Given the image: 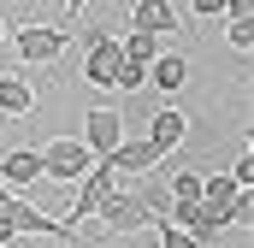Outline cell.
<instances>
[{"mask_svg": "<svg viewBox=\"0 0 254 248\" xmlns=\"http://www.w3.org/2000/svg\"><path fill=\"white\" fill-rule=\"evenodd\" d=\"M77 42H83V83L89 89H113L119 83V65H125L119 36L101 30V24H89V30H77Z\"/></svg>", "mask_w": 254, "mask_h": 248, "instance_id": "cell-1", "label": "cell"}, {"mask_svg": "<svg viewBox=\"0 0 254 248\" xmlns=\"http://www.w3.org/2000/svg\"><path fill=\"white\" fill-rule=\"evenodd\" d=\"M65 42H71L65 24H24V30H12V54L24 65H54L65 54Z\"/></svg>", "mask_w": 254, "mask_h": 248, "instance_id": "cell-2", "label": "cell"}, {"mask_svg": "<svg viewBox=\"0 0 254 248\" xmlns=\"http://www.w3.org/2000/svg\"><path fill=\"white\" fill-rule=\"evenodd\" d=\"M0 213L12 219V231H18V237H30V231H36V237H60V243H77V237H83V231H77L71 219H54V213H42V207H30L24 195H12V201H6Z\"/></svg>", "mask_w": 254, "mask_h": 248, "instance_id": "cell-3", "label": "cell"}, {"mask_svg": "<svg viewBox=\"0 0 254 248\" xmlns=\"http://www.w3.org/2000/svg\"><path fill=\"white\" fill-rule=\"evenodd\" d=\"M89 166H95V154H89L77 136H54V142L42 148V178H54V184H77Z\"/></svg>", "mask_w": 254, "mask_h": 248, "instance_id": "cell-4", "label": "cell"}, {"mask_svg": "<svg viewBox=\"0 0 254 248\" xmlns=\"http://www.w3.org/2000/svg\"><path fill=\"white\" fill-rule=\"evenodd\" d=\"M101 166H107V172H113L119 184H130L136 172H154V166H166V154H160V148H154L148 136H125V142H119V148H113V154H107Z\"/></svg>", "mask_w": 254, "mask_h": 248, "instance_id": "cell-5", "label": "cell"}, {"mask_svg": "<svg viewBox=\"0 0 254 248\" xmlns=\"http://www.w3.org/2000/svg\"><path fill=\"white\" fill-rule=\"evenodd\" d=\"M95 160H107L119 142H125V113H113V107H89L83 113V136H77Z\"/></svg>", "mask_w": 254, "mask_h": 248, "instance_id": "cell-6", "label": "cell"}, {"mask_svg": "<svg viewBox=\"0 0 254 248\" xmlns=\"http://www.w3.org/2000/svg\"><path fill=\"white\" fill-rule=\"evenodd\" d=\"M113 189H119V178H113V172H107V166L95 160V166H89V172L77 178V201H71V213H65V219H95V207H101V201H107Z\"/></svg>", "mask_w": 254, "mask_h": 248, "instance_id": "cell-7", "label": "cell"}, {"mask_svg": "<svg viewBox=\"0 0 254 248\" xmlns=\"http://www.w3.org/2000/svg\"><path fill=\"white\" fill-rule=\"evenodd\" d=\"M125 189L136 195V201H142L148 225H160V219H166V207H172V189H166V166H154V172H136Z\"/></svg>", "mask_w": 254, "mask_h": 248, "instance_id": "cell-8", "label": "cell"}, {"mask_svg": "<svg viewBox=\"0 0 254 248\" xmlns=\"http://www.w3.org/2000/svg\"><path fill=\"white\" fill-rule=\"evenodd\" d=\"M95 219H101L107 231H136V225H148V213H142V201H136V195H130L125 184H119L113 195H107V201H101V207H95Z\"/></svg>", "mask_w": 254, "mask_h": 248, "instance_id": "cell-9", "label": "cell"}, {"mask_svg": "<svg viewBox=\"0 0 254 248\" xmlns=\"http://www.w3.org/2000/svg\"><path fill=\"white\" fill-rule=\"evenodd\" d=\"M36 178H42V148H12V154H0V184L12 189V195L30 189Z\"/></svg>", "mask_w": 254, "mask_h": 248, "instance_id": "cell-10", "label": "cell"}, {"mask_svg": "<svg viewBox=\"0 0 254 248\" xmlns=\"http://www.w3.org/2000/svg\"><path fill=\"white\" fill-rule=\"evenodd\" d=\"M130 30L166 36V30H178V6H172V0H136V6H130Z\"/></svg>", "mask_w": 254, "mask_h": 248, "instance_id": "cell-11", "label": "cell"}, {"mask_svg": "<svg viewBox=\"0 0 254 248\" xmlns=\"http://www.w3.org/2000/svg\"><path fill=\"white\" fill-rule=\"evenodd\" d=\"M184 136H190V119H184L178 107H160V113L148 119V142H154L160 154H172V148H178Z\"/></svg>", "mask_w": 254, "mask_h": 248, "instance_id": "cell-12", "label": "cell"}, {"mask_svg": "<svg viewBox=\"0 0 254 248\" xmlns=\"http://www.w3.org/2000/svg\"><path fill=\"white\" fill-rule=\"evenodd\" d=\"M148 83H154L160 95H178V89L190 83V60H184V54H160V60H148Z\"/></svg>", "mask_w": 254, "mask_h": 248, "instance_id": "cell-13", "label": "cell"}, {"mask_svg": "<svg viewBox=\"0 0 254 248\" xmlns=\"http://www.w3.org/2000/svg\"><path fill=\"white\" fill-rule=\"evenodd\" d=\"M36 107V89H30V77H18V71H0V113L6 119H24Z\"/></svg>", "mask_w": 254, "mask_h": 248, "instance_id": "cell-14", "label": "cell"}, {"mask_svg": "<svg viewBox=\"0 0 254 248\" xmlns=\"http://www.w3.org/2000/svg\"><path fill=\"white\" fill-rule=\"evenodd\" d=\"M243 195V184L231 178V172H201V201H213V207H225L231 213V201Z\"/></svg>", "mask_w": 254, "mask_h": 248, "instance_id": "cell-15", "label": "cell"}, {"mask_svg": "<svg viewBox=\"0 0 254 248\" xmlns=\"http://www.w3.org/2000/svg\"><path fill=\"white\" fill-rule=\"evenodd\" d=\"M119 54H125L130 65H148V60H160V36H148V30H125Z\"/></svg>", "mask_w": 254, "mask_h": 248, "instance_id": "cell-16", "label": "cell"}, {"mask_svg": "<svg viewBox=\"0 0 254 248\" xmlns=\"http://www.w3.org/2000/svg\"><path fill=\"white\" fill-rule=\"evenodd\" d=\"M172 201H201V172H166Z\"/></svg>", "mask_w": 254, "mask_h": 248, "instance_id": "cell-17", "label": "cell"}, {"mask_svg": "<svg viewBox=\"0 0 254 248\" xmlns=\"http://www.w3.org/2000/svg\"><path fill=\"white\" fill-rule=\"evenodd\" d=\"M160 248H201V243H195L184 225H166V219H160Z\"/></svg>", "mask_w": 254, "mask_h": 248, "instance_id": "cell-18", "label": "cell"}, {"mask_svg": "<svg viewBox=\"0 0 254 248\" xmlns=\"http://www.w3.org/2000/svg\"><path fill=\"white\" fill-rule=\"evenodd\" d=\"M142 83H148V65H119V83H113V89H125V95H130V89H142Z\"/></svg>", "mask_w": 254, "mask_h": 248, "instance_id": "cell-19", "label": "cell"}, {"mask_svg": "<svg viewBox=\"0 0 254 248\" xmlns=\"http://www.w3.org/2000/svg\"><path fill=\"white\" fill-rule=\"evenodd\" d=\"M225 24H254V0H225Z\"/></svg>", "mask_w": 254, "mask_h": 248, "instance_id": "cell-20", "label": "cell"}, {"mask_svg": "<svg viewBox=\"0 0 254 248\" xmlns=\"http://www.w3.org/2000/svg\"><path fill=\"white\" fill-rule=\"evenodd\" d=\"M225 42H231L237 54H249V48H254V24H231V30H225Z\"/></svg>", "mask_w": 254, "mask_h": 248, "instance_id": "cell-21", "label": "cell"}, {"mask_svg": "<svg viewBox=\"0 0 254 248\" xmlns=\"http://www.w3.org/2000/svg\"><path fill=\"white\" fill-rule=\"evenodd\" d=\"M231 178H237V184H243V189L254 184V154H249V148H243V154H237V166H231Z\"/></svg>", "mask_w": 254, "mask_h": 248, "instance_id": "cell-22", "label": "cell"}, {"mask_svg": "<svg viewBox=\"0 0 254 248\" xmlns=\"http://www.w3.org/2000/svg\"><path fill=\"white\" fill-rule=\"evenodd\" d=\"M190 12H195V18H219V12H225V0H190Z\"/></svg>", "mask_w": 254, "mask_h": 248, "instance_id": "cell-23", "label": "cell"}, {"mask_svg": "<svg viewBox=\"0 0 254 248\" xmlns=\"http://www.w3.org/2000/svg\"><path fill=\"white\" fill-rule=\"evenodd\" d=\"M12 243H18V231H12V219L0 213V248H12Z\"/></svg>", "mask_w": 254, "mask_h": 248, "instance_id": "cell-24", "label": "cell"}, {"mask_svg": "<svg viewBox=\"0 0 254 248\" xmlns=\"http://www.w3.org/2000/svg\"><path fill=\"white\" fill-rule=\"evenodd\" d=\"M83 6H89V0H65V12H71V18H77V12H83Z\"/></svg>", "mask_w": 254, "mask_h": 248, "instance_id": "cell-25", "label": "cell"}, {"mask_svg": "<svg viewBox=\"0 0 254 248\" xmlns=\"http://www.w3.org/2000/svg\"><path fill=\"white\" fill-rule=\"evenodd\" d=\"M6 201H12V189H6V184H0V207H6Z\"/></svg>", "mask_w": 254, "mask_h": 248, "instance_id": "cell-26", "label": "cell"}, {"mask_svg": "<svg viewBox=\"0 0 254 248\" xmlns=\"http://www.w3.org/2000/svg\"><path fill=\"white\" fill-rule=\"evenodd\" d=\"M0 42H6V18H0Z\"/></svg>", "mask_w": 254, "mask_h": 248, "instance_id": "cell-27", "label": "cell"}]
</instances>
